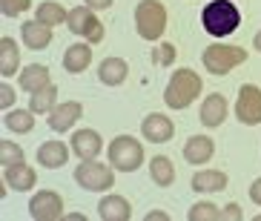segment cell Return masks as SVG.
Returning a JSON list of instances; mask_svg holds the SVG:
<instances>
[{
	"instance_id": "cell-1",
	"label": "cell",
	"mask_w": 261,
	"mask_h": 221,
	"mask_svg": "<svg viewBox=\"0 0 261 221\" xmlns=\"http://www.w3.org/2000/svg\"><path fill=\"white\" fill-rule=\"evenodd\" d=\"M201 23H204V29H207L213 38H227V35H232V32L238 29L241 12H238L236 3H230V0H213V3H207V9L201 12Z\"/></svg>"
},
{
	"instance_id": "cell-2",
	"label": "cell",
	"mask_w": 261,
	"mask_h": 221,
	"mask_svg": "<svg viewBox=\"0 0 261 221\" xmlns=\"http://www.w3.org/2000/svg\"><path fill=\"white\" fill-rule=\"evenodd\" d=\"M201 95V78L192 69H178L164 89V101L169 109H187Z\"/></svg>"
},
{
	"instance_id": "cell-3",
	"label": "cell",
	"mask_w": 261,
	"mask_h": 221,
	"mask_svg": "<svg viewBox=\"0 0 261 221\" xmlns=\"http://www.w3.org/2000/svg\"><path fill=\"white\" fill-rule=\"evenodd\" d=\"M135 29L144 40H158L167 29V9L158 0H144L135 9Z\"/></svg>"
},
{
	"instance_id": "cell-4",
	"label": "cell",
	"mask_w": 261,
	"mask_h": 221,
	"mask_svg": "<svg viewBox=\"0 0 261 221\" xmlns=\"http://www.w3.org/2000/svg\"><path fill=\"white\" fill-rule=\"evenodd\" d=\"M144 161V146H141L138 138L132 135H118L112 144H109V164L118 169V173H135Z\"/></svg>"
},
{
	"instance_id": "cell-5",
	"label": "cell",
	"mask_w": 261,
	"mask_h": 221,
	"mask_svg": "<svg viewBox=\"0 0 261 221\" xmlns=\"http://www.w3.org/2000/svg\"><path fill=\"white\" fill-rule=\"evenodd\" d=\"M201 61H204L207 72H213V75H227V72H232L236 66H241L247 61V49L213 43V46H207V52L201 55Z\"/></svg>"
},
{
	"instance_id": "cell-6",
	"label": "cell",
	"mask_w": 261,
	"mask_h": 221,
	"mask_svg": "<svg viewBox=\"0 0 261 221\" xmlns=\"http://www.w3.org/2000/svg\"><path fill=\"white\" fill-rule=\"evenodd\" d=\"M75 181L89 192H103V190H109V187L115 184V173H112V167L98 164L95 158H89V161H84V164H77Z\"/></svg>"
},
{
	"instance_id": "cell-7",
	"label": "cell",
	"mask_w": 261,
	"mask_h": 221,
	"mask_svg": "<svg viewBox=\"0 0 261 221\" xmlns=\"http://www.w3.org/2000/svg\"><path fill=\"white\" fill-rule=\"evenodd\" d=\"M69 32H75V35H81V38H86L89 43H100L103 40V23L95 17V12L89 6H77L69 12Z\"/></svg>"
},
{
	"instance_id": "cell-8",
	"label": "cell",
	"mask_w": 261,
	"mask_h": 221,
	"mask_svg": "<svg viewBox=\"0 0 261 221\" xmlns=\"http://www.w3.org/2000/svg\"><path fill=\"white\" fill-rule=\"evenodd\" d=\"M236 115H238V121L247 124V127L261 124V89L255 84H244L238 89Z\"/></svg>"
},
{
	"instance_id": "cell-9",
	"label": "cell",
	"mask_w": 261,
	"mask_h": 221,
	"mask_svg": "<svg viewBox=\"0 0 261 221\" xmlns=\"http://www.w3.org/2000/svg\"><path fill=\"white\" fill-rule=\"evenodd\" d=\"M29 213L35 221H58L63 218V199L55 190H43L29 201Z\"/></svg>"
},
{
	"instance_id": "cell-10",
	"label": "cell",
	"mask_w": 261,
	"mask_h": 221,
	"mask_svg": "<svg viewBox=\"0 0 261 221\" xmlns=\"http://www.w3.org/2000/svg\"><path fill=\"white\" fill-rule=\"evenodd\" d=\"M141 132H144V138L149 144H167L169 138H172V132H175V127H172V121H169L167 115L149 112L144 118V124H141Z\"/></svg>"
},
{
	"instance_id": "cell-11",
	"label": "cell",
	"mask_w": 261,
	"mask_h": 221,
	"mask_svg": "<svg viewBox=\"0 0 261 221\" xmlns=\"http://www.w3.org/2000/svg\"><path fill=\"white\" fill-rule=\"evenodd\" d=\"M81 115H84V107L77 104V101H66V104H58V107L49 112V127L55 132H66L69 127H75L81 121Z\"/></svg>"
},
{
	"instance_id": "cell-12",
	"label": "cell",
	"mask_w": 261,
	"mask_h": 221,
	"mask_svg": "<svg viewBox=\"0 0 261 221\" xmlns=\"http://www.w3.org/2000/svg\"><path fill=\"white\" fill-rule=\"evenodd\" d=\"M72 150L81 161H89V158H98L100 150H103V141L95 130H77L72 135Z\"/></svg>"
},
{
	"instance_id": "cell-13",
	"label": "cell",
	"mask_w": 261,
	"mask_h": 221,
	"mask_svg": "<svg viewBox=\"0 0 261 221\" xmlns=\"http://www.w3.org/2000/svg\"><path fill=\"white\" fill-rule=\"evenodd\" d=\"M215 153V141L210 135H192L184 144V158L187 164H207Z\"/></svg>"
},
{
	"instance_id": "cell-14",
	"label": "cell",
	"mask_w": 261,
	"mask_h": 221,
	"mask_svg": "<svg viewBox=\"0 0 261 221\" xmlns=\"http://www.w3.org/2000/svg\"><path fill=\"white\" fill-rule=\"evenodd\" d=\"M224 118H227V98L224 95H207V101L201 104V115L198 121L204 124V127H221Z\"/></svg>"
},
{
	"instance_id": "cell-15",
	"label": "cell",
	"mask_w": 261,
	"mask_h": 221,
	"mask_svg": "<svg viewBox=\"0 0 261 221\" xmlns=\"http://www.w3.org/2000/svg\"><path fill=\"white\" fill-rule=\"evenodd\" d=\"M20 32H23L26 49L40 52V49H46V46L52 43V26H46V23H40V20H26Z\"/></svg>"
},
{
	"instance_id": "cell-16",
	"label": "cell",
	"mask_w": 261,
	"mask_h": 221,
	"mask_svg": "<svg viewBox=\"0 0 261 221\" xmlns=\"http://www.w3.org/2000/svg\"><path fill=\"white\" fill-rule=\"evenodd\" d=\"M98 215L103 221H129L132 218L129 201L123 199V195H107V199L98 204Z\"/></svg>"
},
{
	"instance_id": "cell-17",
	"label": "cell",
	"mask_w": 261,
	"mask_h": 221,
	"mask_svg": "<svg viewBox=\"0 0 261 221\" xmlns=\"http://www.w3.org/2000/svg\"><path fill=\"white\" fill-rule=\"evenodd\" d=\"M6 187H12V190H32L35 187V181H38V173L32 167H26V161H20V164H12V167H6Z\"/></svg>"
},
{
	"instance_id": "cell-18",
	"label": "cell",
	"mask_w": 261,
	"mask_h": 221,
	"mask_svg": "<svg viewBox=\"0 0 261 221\" xmlns=\"http://www.w3.org/2000/svg\"><path fill=\"white\" fill-rule=\"evenodd\" d=\"M92 63V46L89 43H72L66 52H63V69L77 75V72H84L86 66Z\"/></svg>"
},
{
	"instance_id": "cell-19",
	"label": "cell",
	"mask_w": 261,
	"mask_h": 221,
	"mask_svg": "<svg viewBox=\"0 0 261 221\" xmlns=\"http://www.w3.org/2000/svg\"><path fill=\"white\" fill-rule=\"evenodd\" d=\"M66 158H69V150H66V144L63 141H46V144L38 150V164H43L46 169H58L66 164Z\"/></svg>"
},
{
	"instance_id": "cell-20",
	"label": "cell",
	"mask_w": 261,
	"mask_h": 221,
	"mask_svg": "<svg viewBox=\"0 0 261 221\" xmlns=\"http://www.w3.org/2000/svg\"><path fill=\"white\" fill-rule=\"evenodd\" d=\"M227 187V173L221 169H201L192 176V190L195 192H218Z\"/></svg>"
},
{
	"instance_id": "cell-21",
	"label": "cell",
	"mask_w": 261,
	"mask_h": 221,
	"mask_svg": "<svg viewBox=\"0 0 261 221\" xmlns=\"http://www.w3.org/2000/svg\"><path fill=\"white\" fill-rule=\"evenodd\" d=\"M126 72H129L126 61H121V58H107L98 69V78H100V84H107V86H121L126 81Z\"/></svg>"
},
{
	"instance_id": "cell-22",
	"label": "cell",
	"mask_w": 261,
	"mask_h": 221,
	"mask_svg": "<svg viewBox=\"0 0 261 221\" xmlns=\"http://www.w3.org/2000/svg\"><path fill=\"white\" fill-rule=\"evenodd\" d=\"M49 84H52L49 66H43V63L23 66V72H20V86H23L26 92H38V89H43V86H49Z\"/></svg>"
},
{
	"instance_id": "cell-23",
	"label": "cell",
	"mask_w": 261,
	"mask_h": 221,
	"mask_svg": "<svg viewBox=\"0 0 261 221\" xmlns=\"http://www.w3.org/2000/svg\"><path fill=\"white\" fill-rule=\"evenodd\" d=\"M149 176L158 187H169V184L175 181V167H172V161L167 155H155L149 161Z\"/></svg>"
},
{
	"instance_id": "cell-24",
	"label": "cell",
	"mask_w": 261,
	"mask_h": 221,
	"mask_svg": "<svg viewBox=\"0 0 261 221\" xmlns=\"http://www.w3.org/2000/svg\"><path fill=\"white\" fill-rule=\"evenodd\" d=\"M17 61H20V55H17V43L12 38H0V75L9 78L17 72Z\"/></svg>"
},
{
	"instance_id": "cell-25",
	"label": "cell",
	"mask_w": 261,
	"mask_h": 221,
	"mask_svg": "<svg viewBox=\"0 0 261 221\" xmlns=\"http://www.w3.org/2000/svg\"><path fill=\"white\" fill-rule=\"evenodd\" d=\"M55 101H58V86L49 84V86H43V89L32 92V104H29V109H32V112H38V115L52 112V109L58 107Z\"/></svg>"
},
{
	"instance_id": "cell-26",
	"label": "cell",
	"mask_w": 261,
	"mask_h": 221,
	"mask_svg": "<svg viewBox=\"0 0 261 221\" xmlns=\"http://www.w3.org/2000/svg\"><path fill=\"white\" fill-rule=\"evenodd\" d=\"M35 20L46 23V26H61V23L69 20V12H66L61 3L46 0V3H40V6H38V17H35Z\"/></svg>"
},
{
	"instance_id": "cell-27",
	"label": "cell",
	"mask_w": 261,
	"mask_h": 221,
	"mask_svg": "<svg viewBox=\"0 0 261 221\" xmlns=\"http://www.w3.org/2000/svg\"><path fill=\"white\" fill-rule=\"evenodd\" d=\"M32 109L29 112H23V109H12V112L6 115V127L12 132H32L35 130V118H32Z\"/></svg>"
},
{
	"instance_id": "cell-28",
	"label": "cell",
	"mask_w": 261,
	"mask_h": 221,
	"mask_svg": "<svg viewBox=\"0 0 261 221\" xmlns=\"http://www.w3.org/2000/svg\"><path fill=\"white\" fill-rule=\"evenodd\" d=\"M224 218V213H218V207L210 204V201H201L190 210V221H218Z\"/></svg>"
},
{
	"instance_id": "cell-29",
	"label": "cell",
	"mask_w": 261,
	"mask_h": 221,
	"mask_svg": "<svg viewBox=\"0 0 261 221\" xmlns=\"http://www.w3.org/2000/svg\"><path fill=\"white\" fill-rule=\"evenodd\" d=\"M23 158V150L15 144V141H0V164H6V167H12V164H20Z\"/></svg>"
},
{
	"instance_id": "cell-30",
	"label": "cell",
	"mask_w": 261,
	"mask_h": 221,
	"mask_svg": "<svg viewBox=\"0 0 261 221\" xmlns=\"http://www.w3.org/2000/svg\"><path fill=\"white\" fill-rule=\"evenodd\" d=\"M175 55L178 49L172 43H161L158 49H152V63L155 66H169V63H175Z\"/></svg>"
},
{
	"instance_id": "cell-31",
	"label": "cell",
	"mask_w": 261,
	"mask_h": 221,
	"mask_svg": "<svg viewBox=\"0 0 261 221\" xmlns=\"http://www.w3.org/2000/svg\"><path fill=\"white\" fill-rule=\"evenodd\" d=\"M32 6V0H0V12L6 17H17V15H23L26 9Z\"/></svg>"
},
{
	"instance_id": "cell-32",
	"label": "cell",
	"mask_w": 261,
	"mask_h": 221,
	"mask_svg": "<svg viewBox=\"0 0 261 221\" xmlns=\"http://www.w3.org/2000/svg\"><path fill=\"white\" fill-rule=\"evenodd\" d=\"M12 104H15V89L3 84V86H0V107H3V109H9Z\"/></svg>"
},
{
	"instance_id": "cell-33",
	"label": "cell",
	"mask_w": 261,
	"mask_h": 221,
	"mask_svg": "<svg viewBox=\"0 0 261 221\" xmlns=\"http://www.w3.org/2000/svg\"><path fill=\"white\" fill-rule=\"evenodd\" d=\"M250 199H253V204L261 207V178H255L253 187H250Z\"/></svg>"
},
{
	"instance_id": "cell-34",
	"label": "cell",
	"mask_w": 261,
	"mask_h": 221,
	"mask_svg": "<svg viewBox=\"0 0 261 221\" xmlns=\"http://www.w3.org/2000/svg\"><path fill=\"white\" fill-rule=\"evenodd\" d=\"M224 218L241 221V210H238V204H227V207H224Z\"/></svg>"
},
{
	"instance_id": "cell-35",
	"label": "cell",
	"mask_w": 261,
	"mask_h": 221,
	"mask_svg": "<svg viewBox=\"0 0 261 221\" xmlns=\"http://www.w3.org/2000/svg\"><path fill=\"white\" fill-rule=\"evenodd\" d=\"M84 3L89 9H109V6H112V0H84Z\"/></svg>"
},
{
	"instance_id": "cell-36",
	"label": "cell",
	"mask_w": 261,
	"mask_h": 221,
	"mask_svg": "<svg viewBox=\"0 0 261 221\" xmlns=\"http://www.w3.org/2000/svg\"><path fill=\"white\" fill-rule=\"evenodd\" d=\"M158 218H161V221H167L169 215H167V213H161V210H155V213H149V215H146V221H158Z\"/></svg>"
},
{
	"instance_id": "cell-37",
	"label": "cell",
	"mask_w": 261,
	"mask_h": 221,
	"mask_svg": "<svg viewBox=\"0 0 261 221\" xmlns=\"http://www.w3.org/2000/svg\"><path fill=\"white\" fill-rule=\"evenodd\" d=\"M255 49H258V52H261V32H258V35H255Z\"/></svg>"
},
{
	"instance_id": "cell-38",
	"label": "cell",
	"mask_w": 261,
	"mask_h": 221,
	"mask_svg": "<svg viewBox=\"0 0 261 221\" xmlns=\"http://www.w3.org/2000/svg\"><path fill=\"white\" fill-rule=\"evenodd\" d=\"M258 221H261V215H258Z\"/></svg>"
}]
</instances>
